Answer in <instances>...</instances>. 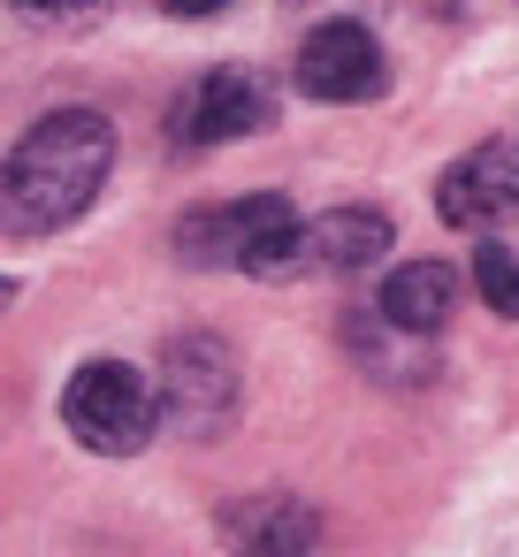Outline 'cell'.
I'll use <instances>...</instances> for the list:
<instances>
[{
	"instance_id": "obj_4",
	"label": "cell",
	"mask_w": 519,
	"mask_h": 557,
	"mask_svg": "<svg viewBox=\"0 0 519 557\" xmlns=\"http://www.w3.org/2000/svg\"><path fill=\"white\" fill-rule=\"evenodd\" d=\"M390 85V62H382V47H374V32L367 24H321V32H306V47H298V92L306 100H329V108H359V100H374Z\"/></svg>"
},
{
	"instance_id": "obj_9",
	"label": "cell",
	"mask_w": 519,
	"mask_h": 557,
	"mask_svg": "<svg viewBox=\"0 0 519 557\" xmlns=\"http://www.w3.org/2000/svg\"><path fill=\"white\" fill-rule=\"evenodd\" d=\"M306 252H313V268H374V260L390 252V222L367 214V207L313 214V222H306Z\"/></svg>"
},
{
	"instance_id": "obj_5",
	"label": "cell",
	"mask_w": 519,
	"mask_h": 557,
	"mask_svg": "<svg viewBox=\"0 0 519 557\" xmlns=\"http://www.w3.org/2000/svg\"><path fill=\"white\" fill-rule=\"evenodd\" d=\"M237 397V351L222 336H176L161 351V420L207 435Z\"/></svg>"
},
{
	"instance_id": "obj_2",
	"label": "cell",
	"mask_w": 519,
	"mask_h": 557,
	"mask_svg": "<svg viewBox=\"0 0 519 557\" xmlns=\"http://www.w3.org/2000/svg\"><path fill=\"white\" fill-rule=\"evenodd\" d=\"M176 252H184L191 268H245V275H260V283L313 268V252H306V222H298L291 199H275V191L184 214Z\"/></svg>"
},
{
	"instance_id": "obj_12",
	"label": "cell",
	"mask_w": 519,
	"mask_h": 557,
	"mask_svg": "<svg viewBox=\"0 0 519 557\" xmlns=\"http://www.w3.org/2000/svg\"><path fill=\"white\" fill-rule=\"evenodd\" d=\"M16 9H24V16H47V24H54V16H77V9H92V0H16Z\"/></svg>"
},
{
	"instance_id": "obj_10",
	"label": "cell",
	"mask_w": 519,
	"mask_h": 557,
	"mask_svg": "<svg viewBox=\"0 0 519 557\" xmlns=\"http://www.w3.org/2000/svg\"><path fill=\"white\" fill-rule=\"evenodd\" d=\"M473 290H481L489 313L519 321V260H511L504 245H481V252H473Z\"/></svg>"
},
{
	"instance_id": "obj_7",
	"label": "cell",
	"mask_w": 519,
	"mask_h": 557,
	"mask_svg": "<svg viewBox=\"0 0 519 557\" xmlns=\"http://www.w3.org/2000/svg\"><path fill=\"white\" fill-rule=\"evenodd\" d=\"M275 115V85L260 70H207L184 100H176V138L184 146H222V138H252Z\"/></svg>"
},
{
	"instance_id": "obj_1",
	"label": "cell",
	"mask_w": 519,
	"mask_h": 557,
	"mask_svg": "<svg viewBox=\"0 0 519 557\" xmlns=\"http://www.w3.org/2000/svg\"><path fill=\"white\" fill-rule=\"evenodd\" d=\"M115 169V131L100 108H54L39 115L16 153H9V237H47V230H70L100 184Z\"/></svg>"
},
{
	"instance_id": "obj_3",
	"label": "cell",
	"mask_w": 519,
	"mask_h": 557,
	"mask_svg": "<svg viewBox=\"0 0 519 557\" xmlns=\"http://www.w3.org/2000/svg\"><path fill=\"white\" fill-rule=\"evenodd\" d=\"M62 420H70V435L85 450L131 458V450H146V435L161 420V389L123 359H85L70 374V389H62Z\"/></svg>"
},
{
	"instance_id": "obj_8",
	"label": "cell",
	"mask_w": 519,
	"mask_h": 557,
	"mask_svg": "<svg viewBox=\"0 0 519 557\" xmlns=\"http://www.w3.org/2000/svg\"><path fill=\"white\" fill-rule=\"evenodd\" d=\"M450 298H458V275H450L443 260H412V268H397V275L382 283L374 313L397 321V329H412V336H435L443 313H450Z\"/></svg>"
},
{
	"instance_id": "obj_11",
	"label": "cell",
	"mask_w": 519,
	"mask_h": 557,
	"mask_svg": "<svg viewBox=\"0 0 519 557\" xmlns=\"http://www.w3.org/2000/svg\"><path fill=\"white\" fill-rule=\"evenodd\" d=\"M313 534H321V527H313V511H291V504H283V511H268L260 527H237V542H252V549H306Z\"/></svg>"
},
{
	"instance_id": "obj_13",
	"label": "cell",
	"mask_w": 519,
	"mask_h": 557,
	"mask_svg": "<svg viewBox=\"0 0 519 557\" xmlns=\"http://www.w3.org/2000/svg\"><path fill=\"white\" fill-rule=\"evenodd\" d=\"M161 9H169V16H222L230 0H161Z\"/></svg>"
},
{
	"instance_id": "obj_6",
	"label": "cell",
	"mask_w": 519,
	"mask_h": 557,
	"mask_svg": "<svg viewBox=\"0 0 519 557\" xmlns=\"http://www.w3.org/2000/svg\"><path fill=\"white\" fill-rule=\"evenodd\" d=\"M435 214L450 230H496L519 214V138H481L466 161L443 169L435 184Z\"/></svg>"
}]
</instances>
